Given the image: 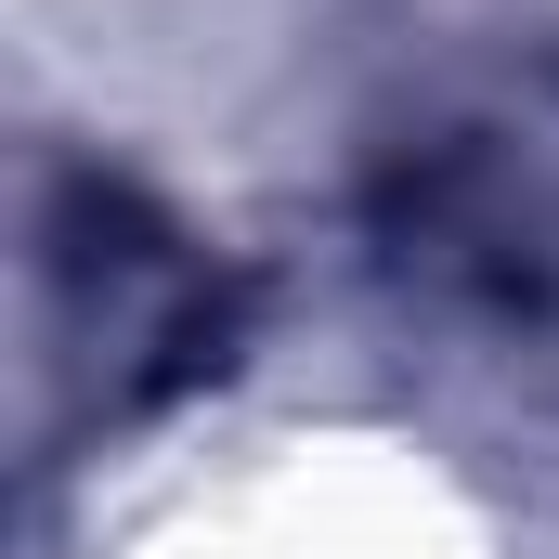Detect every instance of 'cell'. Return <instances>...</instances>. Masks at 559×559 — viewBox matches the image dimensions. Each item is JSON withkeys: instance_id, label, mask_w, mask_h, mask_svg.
I'll return each instance as SVG.
<instances>
[{"instance_id": "1", "label": "cell", "mask_w": 559, "mask_h": 559, "mask_svg": "<svg viewBox=\"0 0 559 559\" xmlns=\"http://www.w3.org/2000/svg\"><path fill=\"white\" fill-rule=\"evenodd\" d=\"M52 274L79 299V338L105 352V404H156V391H182L195 365H222L235 299L195 261V235H169L131 182H79V195H66Z\"/></svg>"}]
</instances>
